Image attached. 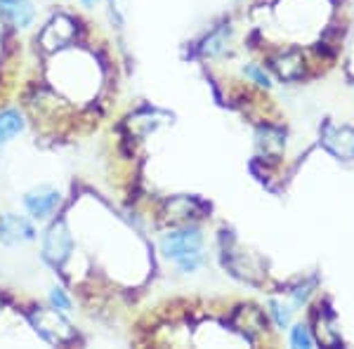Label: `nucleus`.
I'll return each mask as SVG.
<instances>
[{"label": "nucleus", "instance_id": "f257e3e1", "mask_svg": "<svg viewBox=\"0 0 354 349\" xmlns=\"http://www.w3.org/2000/svg\"><path fill=\"white\" fill-rule=\"evenodd\" d=\"M109 48L83 17L55 15L36 38L19 100L36 133L50 140L90 135L111 102Z\"/></svg>", "mask_w": 354, "mask_h": 349}, {"label": "nucleus", "instance_id": "f03ea898", "mask_svg": "<svg viewBox=\"0 0 354 349\" xmlns=\"http://www.w3.org/2000/svg\"><path fill=\"white\" fill-rule=\"evenodd\" d=\"M17 26L0 15V109L10 104V97L19 95L24 81V59L21 45L15 36Z\"/></svg>", "mask_w": 354, "mask_h": 349}, {"label": "nucleus", "instance_id": "7ed1b4c3", "mask_svg": "<svg viewBox=\"0 0 354 349\" xmlns=\"http://www.w3.org/2000/svg\"><path fill=\"white\" fill-rule=\"evenodd\" d=\"M201 245L203 238L198 229H180V232H170L163 238V253L170 260H175L182 272H194L201 265Z\"/></svg>", "mask_w": 354, "mask_h": 349}, {"label": "nucleus", "instance_id": "20e7f679", "mask_svg": "<svg viewBox=\"0 0 354 349\" xmlns=\"http://www.w3.org/2000/svg\"><path fill=\"white\" fill-rule=\"evenodd\" d=\"M322 144L342 161H354V130L350 125L326 123L322 128Z\"/></svg>", "mask_w": 354, "mask_h": 349}, {"label": "nucleus", "instance_id": "39448f33", "mask_svg": "<svg viewBox=\"0 0 354 349\" xmlns=\"http://www.w3.org/2000/svg\"><path fill=\"white\" fill-rule=\"evenodd\" d=\"M312 335L319 345L324 347H338L342 345V337L338 330V321H335V314L333 309L328 305H322L319 302L317 309H314V317H312Z\"/></svg>", "mask_w": 354, "mask_h": 349}, {"label": "nucleus", "instance_id": "423d86ee", "mask_svg": "<svg viewBox=\"0 0 354 349\" xmlns=\"http://www.w3.org/2000/svg\"><path fill=\"white\" fill-rule=\"evenodd\" d=\"M270 66L281 81H302L310 71L305 53H300V50H281V53L272 55Z\"/></svg>", "mask_w": 354, "mask_h": 349}, {"label": "nucleus", "instance_id": "0eeeda50", "mask_svg": "<svg viewBox=\"0 0 354 349\" xmlns=\"http://www.w3.org/2000/svg\"><path fill=\"white\" fill-rule=\"evenodd\" d=\"M59 201H62L59 191H55V189H50V187H41L24 196L28 213L36 217V220H48V217H53L57 213V208H59Z\"/></svg>", "mask_w": 354, "mask_h": 349}, {"label": "nucleus", "instance_id": "6e6552de", "mask_svg": "<svg viewBox=\"0 0 354 349\" xmlns=\"http://www.w3.org/2000/svg\"><path fill=\"white\" fill-rule=\"evenodd\" d=\"M201 203L189 196H177L165 203V222L170 225H189L194 217H198Z\"/></svg>", "mask_w": 354, "mask_h": 349}, {"label": "nucleus", "instance_id": "1a4fd4ad", "mask_svg": "<svg viewBox=\"0 0 354 349\" xmlns=\"http://www.w3.org/2000/svg\"><path fill=\"white\" fill-rule=\"evenodd\" d=\"M0 15L17 28L31 26L33 17H36L31 0H0Z\"/></svg>", "mask_w": 354, "mask_h": 349}, {"label": "nucleus", "instance_id": "9d476101", "mask_svg": "<svg viewBox=\"0 0 354 349\" xmlns=\"http://www.w3.org/2000/svg\"><path fill=\"white\" fill-rule=\"evenodd\" d=\"M24 238H33V227L26 220L17 215H3L0 217V241L17 243Z\"/></svg>", "mask_w": 354, "mask_h": 349}, {"label": "nucleus", "instance_id": "9b49d317", "mask_svg": "<svg viewBox=\"0 0 354 349\" xmlns=\"http://www.w3.org/2000/svg\"><path fill=\"white\" fill-rule=\"evenodd\" d=\"M258 144L265 151V161H279L283 153V135L274 125H262L258 133Z\"/></svg>", "mask_w": 354, "mask_h": 349}, {"label": "nucleus", "instance_id": "f8f14e48", "mask_svg": "<svg viewBox=\"0 0 354 349\" xmlns=\"http://www.w3.org/2000/svg\"><path fill=\"white\" fill-rule=\"evenodd\" d=\"M24 130V116L15 109H5L0 111V144L10 142L15 135H19Z\"/></svg>", "mask_w": 354, "mask_h": 349}, {"label": "nucleus", "instance_id": "ddd939ff", "mask_svg": "<svg viewBox=\"0 0 354 349\" xmlns=\"http://www.w3.org/2000/svg\"><path fill=\"white\" fill-rule=\"evenodd\" d=\"M290 342H293V347H312L314 335H312L310 326H305V323L295 326V328L290 330Z\"/></svg>", "mask_w": 354, "mask_h": 349}, {"label": "nucleus", "instance_id": "4468645a", "mask_svg": "<svg viewBox=\"0 0 354 349\" xmlns=\"http://www.w3.org/2000/svg\"><path fill=\"white\" fill-rule=\"evenodd\" d=\"M245 76H248L255 85H260V88H270V85H272L270 76H267V71L262 66H258V64H248V66H245Z\"/></svg>", "mask_w": 354, "mask_h": 349}, {"label": "nucleus", "instance_id": "2eb2a0df", "mask_svg": "<svg viewBox=\"0 0 354 349\" xmlns=\"http://www.w3.org/2000/svg\"><path fill=\"white\" fill-rule=\"evenodd\" d=\"M270 307H272V317H274V321H277V326H279V328H286V326H288V321H290V312H288V309L279 305L277 300H274Z\"/></svg>", "mask_w": 354, "mask_h": 349}, {"label": "nucleus", "instance_id": "dca6fc26", "mask_svg": "<svg viewBox=\"0 0 354 349\" xmlns=\"http://www.w3.org/2000/svg\"><path fill=\"white\" fill-rule=\"evenodd\" d=\"M50 302H53V307L55 309H62V312H66L68 307V300H66V295H64V290H59V288H55L53 290V295H50Z\"/></svg>", "mask_w": 354, "mask_h": 349}, {"label": "nucleus", "instance_id": "f3484780", "mask_svg": "<svg viewBox=\"0 0 354 349\" xmlns=\"http://www.w3.org/2000/svg\"><path fill=\"white\" fill-rule=\"evenodd\" d=\"M83 3H85V5H95L97 0H83Z\"/></svg>", "mask_w": 354, "mask_h": 349}]
</instances>
